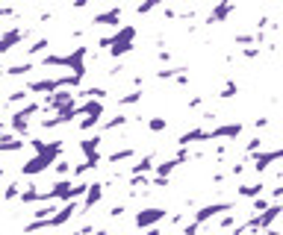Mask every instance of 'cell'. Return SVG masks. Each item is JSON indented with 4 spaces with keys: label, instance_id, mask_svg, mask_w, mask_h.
I'll list each match as a JSON object with an SVG mask.
<instances>
[{
    "label": "cell",
    "instance_id": "2e32d148",
    "mask_svg": "<svg viewBox=\"0 0 283 235\" xmlns=\"http://www.w3.org/2000/svg\"><path fill=\"white\" fill-rule=\"evenodd\" d=\"M53 171L59 174V179H71V174H74V168H71V162H68V159H59V162L53 165Z\"/></svg>",
    "mask_w": 283,
    "mask_h": 235
},
{
    "label": "cell",
    "instance_id": "52a82bcc",
    "mask_svg": "<svg viewBox=\"0 0 283 235\" xmlns=\"http://www.w3.org/2000/svg\"><path fill=\"white\" fill-rule=\"evenodd\" d=\"M133 35H136V29L133 27H124L115 38H112V47H110V53L112 56H124L130 47H133Z\"/></svg>",
    "mask_w": 283,
    "mask_h": 235
},
{
    "label": "cell",
    "instance_id": "4fadbf2b",
    "mask_svg": "<svg viewBox=\"0 0 283 235\" xmlns=\"http://www.w3.org/2000/svg\"><path fill=\"white\" fill-rule=\"evenodd\" d=\"M32 68H35V62H18V65L3 68V76H24V73H30Z\"/></svg>",
    "mask_w": 283,
    "mask_h": 235
},
{
    "label": "cell",
    "instance_id": "f546056e",
    "mask_svg": "<svg viewBox=\"0 0 283 235\" xmlns=\"http://www.w3.org/2000/svg\"><path fill=\"white\" fill-rule=\"evenodd\" d=\"M266 235H280V232L277 229H266Z\"/></svg>",
    "mask_w": 283,
    "mask_h": 235
},
{
    "label": "cell",
    "instance_id": "ba28073f",
    "mask_svg": "<svg viewBox=\"0 0 283 235\" xmlns=\"http://www.w3.org/2000/svg\"><path fill=\"white\" fill-rule=\"evenodd\" d=\"M100 197H103V185H100V182H92L89 191H86V200L80 203V215H86L89 209H94V203H97Z\"/></svg>",
    "mask_w": 283,
    "mask_h": 235
},
{
    "label": "cell",
    "instance_id": "30bf717a",
    "mask_svg": "<svg viewBox=\"0 0 283 235\" xmlns=\"http://www.w3.org/2000/svg\"><path fill=\"white\" fill-rule=\"evenodd\" d=\"M219 212H230V203H212V206H204V209L195 215V223L201 226V223H206L209 218H216Z\"/></svg>",
    "mask_w": 283,
    "mask_h": 235
},
{
    "label": "cell",
    "instance_id": "ac0fdd59",
    "mask_svg": "<svg viewBox=\"0 0 283 235\" xmlns=\"http://www.w3.org/2000/svg\"><path fill=\"white\" fill-rule=\"evenodd\" d=\"M263 188H266L263 182H257V185H242L239 194H242V197H260V191H263Z\"/></svg>",
    "mask_w": 283,
    "mask_h": 235
},
{
    "label": "cell",
    "instance_id": "4316f807",
    "mask_svg": "<svg viewBox=\"0 0 283 235\" xmlns=\"http://www.w3.org/2000/svg\"><path fill=\"white\" fill-rule=\"evenodd\" d=\"M121 215H124V206H121V203H118V206H112V209H110V218H121Z\"/></svg>",
    "mask_w": 283,
    "mask_h": 235
},
{
    "label": "cell",
    "instance_id": "9a60e30c",
    "mask_svg": "<svg viewBox=\"0 0 283 235\" xmlns=\"http://www.w3.org/2000/svg\"><path fill=\"white\" fill-rule=\"evenodd\" d=\"M50 47V38H35V42L27 47V56H39V53H45Z\"/></svg>",
    "mask_w": 283,
    "mask_h": 235
},
{
    "label": "cell",
    "instance_id": "5bb4252c",
    "mask_svg": "<svg viewBox=\"0 0 283 235\" xmlns=\"http://www.w3.org/2000/svg\"><path fill=\"white\" fill-rule=\"evenodd\" d=\"M118 21H121V9H110V12L94 15V21H92V24H118Z\"/></svg>",
    "mask_w": 283,
    "mask_h": 235
},
{
    "label": "cell",
    "instance_id": "603a6c76",
    "mask_svg": "<svg viewBox=\"0 0 283 235\" xmlns=\"http://www.w3.org/2000/svg\"><path fill=\"white\" fill-rule=\"evenodd\" d=\"M168 124H165V118H154V121H148V130L151 132H162Z\"/></svg>",
    "mask_w": 283,
    "mask_h": 235
},
{
    "label": "cell",
    "instance_id": "e0dca14e",
    "mask_svg": "<svg viewBox=\"0 0 283 235\" xmlns=\"http://www.w3.org/2000/svg\"><path fill=\"white\" fill-rule=\"evenodd\" d=\"M3 200H6V203H12V200H21V185H18V182L6 185V191H3Z\"/></svg>",
    "mask_w": 283,
    "mask_h": 235
},
{
    "label": "cell",
    "instance_id": "1f68e13d",
    "mask_svg": "<svg viewBox=\"0 0 283 235\" xmlns=\"http://www.w3.org/2000/svg\"><path fill=\"white\" fill-rule=\"evenodd\" d=\"M0 176H3V168H0Z\"/></svg>",
    "mask_w": 283,
    "mask_h": 235
},
{
    "label": "cell",
    "instance_id": "d6986e66",
    "mask_svg": "<svg viewBox=\"0 0 283 235\" xmlns=\"http://www.w3.org/2000/svg\"><path fill=\"white\" fill-rule=\"evenodd\" d=\"M97 124H100V115H89L86 121H80V132H92Z\"/></svg>",
    "mask_w": 283,
    "mask_h": 235
},
{
    "label": "cell",
    "instance_id": "7402d4cb",
    "mask_svg": "<svg viewBox=\"0 0 283 235\" xmlns=\"http://www.w3.org/2000/svg\"><path fill=\"white\" fill-rule=\"evenodd\" d=\"M27 97H30V91H27V88H15V91H9L6 103H21V100H27Z\"/></svg>",
    "mask_w": 283,
    "mask_h": 235
},
{
    "label": "cell",
    "instance_id": "3957f363",
    "mask_svg": "<svg viewBox=\"0 0 283 235\" xmlns=\"http://www.w3.org/2000/svg\"><path fill=\"white\" fill-rule=\"evenodd\" d=\"M27 38H30V29H24V27H9L6 32H0V56L18 47L21 42H27Z\"/></svg>",
    "mask_w": 283,
    "mask_h": 235
},
{
    "label": "cell",
    "instance_id": "7c38bea8",
    "mask_svg": "<svg viewBox=\"0 0 283 235\" xmlns=\"http://www.w3.org/2000/svg\"><path fill=\"white\" fill-rule=\"evenodd\" d=\"M39 197H42V188H39V185H27V188L21 191V203H24V206L39 203Z\"/></svg>",
    "mask_w": 283,
    "mask_h": 235
},
{
    "label": "cell",
    "instance_id": "44dd1931",
    "mask_svg": "<svg viewBox=\"0 0 283 235\" xmlns=\"http://www.w3.org/2000/svg\"><path fill=\"white\" fill-rule=\"evenodd\" d=\"M151 168H154V156H145V159H142L139 165H133V174L139 176L142 171H151Z\"/></svg>",
    "mask_w": 283,
    "mask_h": 235
},
{
    "label": "cell",
    "instance_id": "83f0119b",
    "mask_svg": "<svg viewBox=\"0 0 283 235\" xmlns=\"http://www.w3.org/2000/svg\"><path fill=\"white\" fill-rule=\"evenodd\" d=\"M12 15H15L12 6H0V18H12Z\"/></svg>",
    "mask_w": 283,
    "mask_h": 235
},
{
    "label": "cell",
    "instance_id": "cb8c5ba5",
    "mask_svg": "<svg viewBox=\"0 0 283 235\" xmlns=\"http://www.w3.org/2000/svg\"><path fill=\"white\" fill-rule=\"evenodd\" d=\"M139 100H142V91H133V94L121 97V100H118V106H133V103H139Z\"/></svg>",
    "mask_w": 283,
    "mask_h": 235
},
{
    "label": "cell",
    "instance_id": "9c48e42d",
    "mask_svg": "<svg viewBox=\"0 0 283 235\" xmlns=\"http://www.w3.org/2000/svg\"><path fill=\"white\" fill-rule=\"evenodd\" d=\"M165 218V209H145V212H139L136 215V226H154V223H159Z\"/></svg>",
    "mask_w": 283,
    "mask_h": 235
},
{
    "label": "cell",
    "instance_id": "8992f818",
    "mask_svg": "<svg viewBox=\"0 0 283 235\" xmlns=\"http://www.w3.org/2000/svg\"><path fill=\"white\" fill-rule=\"evenodd\" d=\"M68 103H74V94H71L68 88H59L56 94H50V97L42 100V112H59V109L68 106Z\"/></svg>",
    "mask_w": 283,
    "mask_h": 235
},
{
    "label": "cell",
    "instance_id": "d4e9b609",
    "mask_svg": "<svg viewBox=\"0 0 283 235\" xmlns=\"http://www.w3.org/2000/svg\"><path fill=\"white\" fill-rule=\"evenodd\" d=\"M124 124H127V118H121V115H118V118H112V121H106V124H103V130H115V127H124Z\"/></svg>",
    "mask_w": 283,
    "mask_h": 235
},
{
    "label": "cell",
    "instance_id": "5b68a950",
    "mask_svg": "<svg viewBox=\"0 0 283 235\" xmlns=\"http://www.w3.org/2000/svg\"><path fill=\"white\" fill-rule=\"evenodd\" d=\"M97 147H100V132H94V135H89V138L80 141V150H83V156H86V168H89V171L97 168V162H100Z\"/></svg>",
    "mask_w": 283,
    "mask_h": 235
},
{
    "label": "cell",
    "instance_id": "8fae6325",
    "mask_svg": "<svg viewBox=\"0 0 283 235\" xmlns=\"http://www.w3.org/2000/svg\"><path fill=\"white\" fill-rule=\"evenodd\" d=\"M280 156H283V150H271V153H257V156H254V168H257V171H266V168H268L271 162H277V159H280Z\"/></svg>",
    "mask_w": 283,
    "mask_h": 235
},
{
    "label": "cell",
    "instance_id": "484cf974",
    "mask_svg": "<svg viewBox=\"0 0 283 235\" xmlns=\"http://www.w3.org/2000/svg\"><path fill=\"white\" fill-rule=\"evenodd\" d=\"M236 91H239V88H236L233 83H227V86H224V91H221V97H224V100H230V97H233Z\"/></svg>",
    "mask_w": 283,
    "mask_h": 235
},
{
    "label": "cell",
    "instance_id": "6da1fadb",
    "mask_svg": "<svg viewBox=\"0 0 283 235\" xmlns=\"http://www.w3.org/2000/svg\"><path fill=\"white\" fill-rule=\"evenodd\" d=\"M32 147H35V156L32 159H27L24 165H21V176H39V174H45L50 165H56L59 162V153L65 150V138H59V141H42V138H27Z\"/></svg>",
    "mask_w": 283,
    "mask_h": 235
},
{
    "label": "cell",
    "instance_id": "f1b7e54d",
    "mask_svg": "<svg viewBox=\"0 0 283 235\" xmlns=\"http://www.w3.org/2000/svg\"><path fill=\"white\" fill-rule=\"evenodd\" d=\"M92 232H94V226H92V223H86V226H83V229H77L74 235H92Z\"/></svg>",
    "mask_w": 283,
    "mask_h": 235
},
{
    "label": "cell",
    "instance_id": "ffe728a7",
    "mask_svg": "<svg viewBox=\"0 0 283 235\" xmlns=\"http://www.w3.org/2000/svg\"><path fill=\"white\" fill-rule=\"evenodd\" d=\"M130 156H133V150H115V153H110V159H106V162H110V165H118V162L130 159Z\"/></svg>",
    "mask_w": 283,
    "mask_h": 235
},
{
    "label": "cell",
    "instance_id": "277c9868",
    "mask_svg": "<svg viewBox=\"0 0 283 235\" xmlns=\"http://www.w3.org/2000/svg\"><path fill=\"white\" fill-rule=\"evenodd\" d=\"M74 215H80V203L77 200H71V203H59V212L53 215V218H47V229H59V226H65Z\"/></svg>",
    "mask_w": 283,
    "mask_h": 235
},
{
    "label": "cell",
    "instance_id": "4dcf8cb0",
    "mask_svg": "<svg viewBox=\"0 0 283 235\" xmlns=\"http://www.w3.org/2000/svg\"><path fill=\"white\" fill-rule=\"evenodd\" d=\"M148 235H159V229H148Z\"/></svg>",
    "mask_w": 283,
    "mask_h": 235
},
{
    "label": "cell",
    "instance_id": "7a4b0ae2",
    "mask_svg": "<svg viewBox=\"0 0 283 235\" xmlns=\"http://www.w3.org/2000/svg\"><path fill=\"white\" fill-rule=\"evenodd\" d=\"M83 56H86V47H74V53L71 56H56V53H45L42 65H68V68H74V76H80L83 80V73H86V65H83Z\"/></svg>",
    "mask_w": 283,
    "mask_h": 235
}]
</instances>
